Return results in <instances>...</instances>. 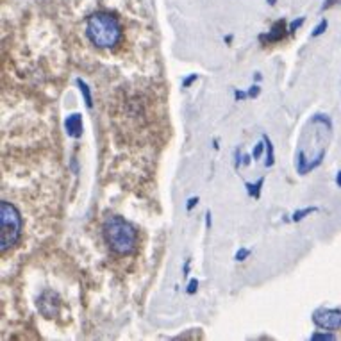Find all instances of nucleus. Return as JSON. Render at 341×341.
I'll return each mask as SVG.
<instances>
[{"instance_id": "12", "label": "nucleus", "mask_w": 341, "mask_h": 341, "mask_svg": "<svg viewBox=\"0 0 341 341\" xmlns=\"http://www.w3.org/2000/svg\"><path fill=\"white\" fill-rule=\"evenodd\" d=\"M327 25H329V24H327V20H322V22H320V24L314 27V31H313V34H311V36H313V38H318V36H322L323 32L327 31Z\"/></svg>"}, {"instance_id": "9", "label": "nucleus", "mask_w": 341, "mask_h": 341, "mask_svg": "<svg viewBox=\"0 0 341 341\" xmlns=\"http://www.w3.org/2000/svg\"><path fill=\"white\" fill-rule=\"evenodd\" d=\"M263 140H264V145H266V161H264V166L266 168H271L275 163V152H274V145H271V140L263 134Z\"/></svg>"}, {"instance_id": "23", "label": "nucleus", "mask_w": 341, "mask_h": 341, "mask_svg": "<svg viewBox=\"0 0 341 341\" xmlns=\"http://www.w3.org/2000/svg\"><path fill=\"white\" fill-rule=\"evenodd\" d=\"M336 182H337V186L341 188V172H337V175H336Z\"/></svg>"}, {"instance_id": "8", "label": "nucleus", "mask_w": 341, "mask_h": 341, "mask_svg": "<svg viewBox=\"0 0 341 341\" xmlns=\"http://www.w3.org/2000/svg\"><path fill=\"white\" fill-rule=\"evenodd\" d=\"M77 86H79V90H81V95H83L86 107H88V109H91V107H93V97H91L90 86H88V84L84 83L83 79H77Z\"/></svg>"}, {"instance_id": "6", "label": "nucleus", "mask_w": 341, "mask_h": 341, "mask_svg": "<svg viewBox=\"0 0 341 341\" xmlns=\"http://www.w3.org/2000/svg\"><path fill=\"white\" fill-rule=\"evenodd\" d=\"M288 32L290 31H288L286 27V22H284V20H277V22L271 25L270 31H268V34L261 36V41H264V43H277V41L286 38Z\"/></svg>"}, {"instance_id": "4", "label": "nucleus", "mask_w": 341, "mask_h": 341, "mask_svg": "<svg viewBox=\"0 0 341 341\" xmlns=\"http://www.w3.org/2000/svg\"><path fill=\"white\" fill-rule=\"evenodd\" d=\"M313 322L318 329L336 330L341 327V311L337 309H318L313 314Z\"/></svg>"}, {"instance_id": "15", "label": "nucleus", "mask_w": 341, "mask_h": 341, "mask_svg": "<svg viewBox=\"0 0 341 341\" xmlns=\"http://www.w3.org/2000/svg\"><path fill=\"white\" fill-rule=\"evenodd\" d=\"M311 339L313 341H316V339H336V336H334V334H322V332H316V334H313V336H311Z\"/></svg>"}, {"instance_id": "7", "label": "nucleus", "mask_w": 341, "mask_h": 341, "mask_svg": "<svg viewBox=\"0 0 341 341\" xmlns=\"http://www.w3.org/2000/svg\"><path fill=\"white\" fill-rule=\"evenodd\" d=\"M64 129H66V134L70 138H81L83 136V116L79 113H74L64 120Z\"/></svg>"}, {"instance_id": "22", "label": "nucleus", "mask_w": 341, "mask_h": 341, "mask_svg": "<svg viewBox=\"0 0 341 341\" xmlns=\"http://www.w3.org/2000/svg\"><path fill=\"white\" fill-rule=\"evenodd\" d=\"M206 227L211 229V211L206 213Z\"/></svg>"}, {"instance_id": "21", "label": "nucleus", "mask_w": 341, "mask_h": 341, "mask_svg": "<svg viewBox=\"0 0 341 341\" xmlns=\"http://www.w3.org/2000/svg\"><path fill=\"white\" fill-rule=\"evenodd\" d=\"M234 97H236V100H245V98H248V95L245 93V91L236 90V91H234Z\"/></svg>"}, {"instance_id": "17", "label": "nucleus", "mask_w": 341, "mask_h": 341, "mask_svg": "<svg viewBox=\"0 0 341 341\" xmlns=\"http://www.w3.org/2000/svg\"><path fill=\"white\" fill-rule=\"evenodd\" d=\"M196 290H198V281H196V279H191V281H189V284H188V293L189 295H193V293H196Z\"/></svg>"}, {"instance_id": "10", "label": "nucleus", "mask_w": 341, "mask_h": 341, "mask_svg": "<svg viewBox=\"0 0 341 341\" xmlns=\"http://www.w3.org/2000/svg\"><path fill=\"white\" fill-rule=\"evenodd\" d=\"M264 184V179L261 177V179L255 182V184H252V182H245V186H247V193L250 196H254V198H259V195H261V186Z\"/></svg>"}, {"instance_id": "16", "label": "nucleus", "mask_w": 341, "mask_h": 341, "mask_svg": "<svg viewBox=\"0 0 341 341\" xmlns=\"http://www.w3.org/2000/svg\"><path fill=\"white\" fill-rule=\"evenodd\" d=\"M304 20H306V18H298V20H295V22H291V24H290V27H288V31H290V34H293V32L297 31V29L304 24Z\"/></svg>"}, {"instance_id": "24", "label": "nucleus", "mask_w": 341, "mask_h": 341, "mask_svg": "<svg viewBox=\"0 0 341 341\" xmlns=\"http://www.w3.org/2000/svg\"><path fill=\"white\" fill-rule=\"evenodd\" d=\"M275 2H277V0H268V4L270 6H275Z\"/></svg>"}, {"instance_id": "3", "label": "nucleus", "mask_w": 341, "mask_h": 341, "mask_svg": "<svg viewBox=\"0 0 341 341\" xmlns=\"http://www.w3.org/2000/svg\"><path fill=\"white\" fill-rule=\"evenodd\" d=\"M22 215L11 204L2 200L0 202V252L9 250L18 243L22 236Z\"/></svg>"}, {"instance_id": "11", "label": "nucleus", "mask_w": 341, "mask_h": 341, "mask_svg": "<svg viewBox=\"0 0 341 341\" xmlns=\"http://www.w3.org/2000/svg\"><path fill=\"white\" fill-rule=\"evenodd\" d=\"M318 209L316 208H306V209H300V211H295L293 216H291V220L293 222H300V220H304L307 215H311V213H316Z\"/></svg>"}, {"instance_id": "19", "label": "nucleus", "mask_w": 341, "mask_h": 341, "mask_svg": "<svg viewBox=\"0 0 341 341\" xmlns=\"http://www.w3.org/2000/svg\"><path fill=\"white\" fill-rule=\"evenodd\" d=\"M196 79H198V75H196V74L189 75V77H188V79H184V83H182V88H189V86H191V84H193V83H195Z\"/></svg>"}, {"instance_id": "18", "label": "nucleus", "mask_w": 341, "mask_h": 341, "mask_svg": "<svg viewBox=\"0 0 341 341\" xmlns=\"http://www.w3.org/2000/svg\"><path fill=\"white\" fill-rule=\"evenodd\" d=\"M259 91H261V88L257 86V84H254V86H250V90L247 91V95H248V98H255L259 95Z\"/></svg>"}, {"instance_id": "5", "label": "nucleus", "mask_w": 341, "mask_h": 341, "mask_svg": "<svg viewBox=\"0 0 341 341\" xmlns=\"http://www.w3.org/2000/svg\"><path fill=\"white\" fill-rule=\"evenodd\" d=\"M38 309L39 313L43 314L45 318H54L57 316L59 313V297L57 293H54V291L47 290L41 293V297H39L38 300Z\"/></svg>"}, {"instance_id": "13", "label": "nucleus", "mask_w": 341, "mask_h": 341, "mask_svg": "<svg viewBox=\"0 0 341 341\" xmlns=\"http://www.w3.org/2000/svg\"><path fill=\"white\" fill-rule=\"evenodd\" d=\"M264 149H266V145H264V140H263V142H261V143H257V145H255L254 152H252V157H254V159H259Z\"/></svg>"}, {"instance_id": "1", "label": "nucleus", "mask_w": 341, "mask_h": 341, "mask_svg": "<svg viewBox=\"0 0 341 341\" xmlns=\"http://www.w3.org/2000/svg\"><path fill=\"white\" fill-rule=\"evenodd\" d=\"M122 24L109 13H93L86 20V36L98 48H113L122 39Z\"/></svg>"}, {"instance_id": "20", "label": "nucleus", "mask_w": 341, "mask_h": 341, "mask_svg": "<svg viewBox=\"0 0 341 341\" xmlns=\"http://www.w3.org/2000/svg\"><path fill=\"white\" fill-rule=\"evenodd\" d=\"M196 204H198V196H191V198L188 200V204H186V209H188V211H191V209L195 208Z\"/></svg>"}, {"instance_id": "14", "label": "nucleus", "mask_w": 341, "mask_h": 341, "mask_svg": "<svg viewBox=\"0 0 341 341\" xmlns=\"http://www.w3.org/2000/svg\"><path fill=\"white\" fill-rule=\"evenodd\" d=\"M248 255H250V250H248V248H239V250L236 252L234 259H236V261H245Z\"/></svg>"}, {"instance_id": "2", "label": "nucleus", "mask_w": 341, "mask_h": 341, "mask_svg": "<svg viewBox=\"0 0 341 341\" xmlns=\"http://www.w3.org/2000/svg\"><path fill=\"white\" fill-rule=\"evenodd\" d=\"M104 238L113 252L120 255L132 254L138 243V232L122 216H109L104 222Z\"/></svg>"}]
</instances>
